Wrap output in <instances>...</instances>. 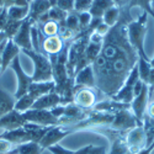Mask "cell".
Listing matches in <instances>:
<instances>
[{"instance_id": "obj_1", "label": "cell", "mask_w": 154, "mask_h": 154, "mask_svg": "<svg viewBox=\"0 0 154 154\" xmlns=\"http://www.w3.org/2000/svg\"><path fill=\"white\" fill-rule=\"evenodd\" d=\"M120 10L119 22L110 27L105 35L101 52L91 64L95 75V88L110 99L121 89L139 58L127 36V25L133 20L131 8L125 6Z\"/></svg>"}, {"instance_id": "obj_2", "label": "cell", "mask_w": 154, "mask_h": 154, "mask_svg": "<svg viewBox=\"0 0 154 154\" xmlns=\"http://www.w3.org/2000/svg\"><path fill=\"white\" fill-rule=\"evenodd\" d=\"M148 14L143 12L137 20H132L130 23L127 25V36H128V41H130L131 46L136 49V52L139 58H143L146 60H149V57L147 56L146 51H144V38L146 33L148 30Z\"/></svg>"}, {"instance_id": "obj_3", "label": "cell", "mask_w": 154, "mask_h": 154, "mask_svg": "<svg viewBox=\"0 0 154 154\" xmlns=\"http://www.w3.org/2000/svg\"><path fill=\"white\" fill-rule=\"evenodd\" d=\"M23 54H26L33 63V74L32 80L33 82H51L53 80V68L52 63L48 56L36 52L33 49L21 51Z\"/></svg>"}, {"instance_id": "obj_4", "label": "cell", "mask_w": 154, "mask_h": 154, "mask_svg": "<svg viewBox=\"0 0 154 154\" xmlns=\"http://www.w3.org/2000/svg\"><path fill=\"white\" fill-rule=\"evenodd\" d=\"M125 142L130 149L131 153L137 154L140 149H143L147 147V136L143 123L142 125H137L136 127L131 128L130 131L125 132Z\"/></svg>"}, {"instance_id": "obj_5", "label": "cell", "mask_w": 154, "mask_h": 154, "mask_svg": "<svg viewBox=\"0 0 154 154\" xmlns=\"http://www.w3.org/2000/svg\"><path fill=\"white\" fill-rule=\"evenodd\" d=\"M10 68L14 70V73L16 75V79H17V88H16V91L14 94V97L17 100L19 97L23 96L25 94H27L29 88L33 83V80H32V76L27 75L26 73H25V70L22 69V66L20 63V56H17L14 60L11 62Z\"/></svg>"}, {"instance_id": "obj_6", "label": "cell", "mask_w": 154, "mask_h": 154, "mask_svg": "<svg viewBox=\"0 0 154 154\" xmlns=\"http://www.w3.org/2000/svg\"><path fill=\"white\" fill-rule=\"evenodd\" d=\"M22 116L27 123H35V125L42 126V127L58 125V119H56L49 110L31 109L26 112H22Z\"/></svg>"}, {"instance_id": "obj_7", "label": "cell", "mask_w": 154, "mask_h": 154, "mask_svg": "<svg viewBox=\"0 0 154 154\" xmlns=\"http://www.w3.org/2000/svg\"><path fill=\"white\" fill-rule=\"evenodd\" d=\"M137 125H142L137 121L134 117V115L132 113L131 110H121L116 113H113V120L111 125L109 126L111 130L113 131H119V132H127L131 128L136 127Z\"/></svg>"}, {"instance_id": "obj_8", "label": "cell", "mask_w": 154, "mask_h": 154, "mask_svg": "<svg viewBox=\"0 0 154 154\" xmlns=\"http://www.w3.org/2000/svg\"><path fill=\"white\" fill-rule=\"evenodd\" d=\"M138 80H139V74H138V67L136 66L132 69V72L130 73V75L127 76V79L125 80L121 89L116 93V95L111 99L115 101L125 102V104H131L134 97L133 96V86Z\"/></svg>"}, {"instance_id": "obj_9", "label": "cell", "mask_w": 154, "mask_h": 154, "mask_svg": "<svg viewBox=\"0 0 154 154\" xmlns=\"http://www.w3.org/2000/svg\"><path fill=\"white\" fill-rule=\"evenodd\" d=\"M97 102V95L93 90V88H78L74 90L73 104L80 107L82 110H90Z\"/></svg>"}, {"instance_id": "obj_10", "label": "cell", "mask_w": 154, "mask_h": 154, "mask_svg": "<svg viewBox=\"0 0 154 154\" xmlns=\"http://www.w3.org/2000/svg\"><path fill=\"white\" fill-rule=\"evenodd\" d=\"M72 132H73L72 128L66 127V126H60V125L52 126V127H49V130L46 132V134L41 139L40 146L43 148V150L48 149L49 147H52V146L59 144L60 140L63 138H66Z\"/></svg>"}, {"instance_id": "obj_11", "label": "cell", "mask_w": 154, "mask_h": 154, "mask_svg": "<svg viewBox=\"0 0 154 154\" xmlns=\"http://www.w3.org/2000/svg\"><path fill=\"white\" fill-rule=\"evenodd\" d=\"M32 25H33V22L30 19H25L21 23L17 33L14 36V38H12L14 43L21 51L33 49L32 48V41H31V27H32Z\"/></svg>"}, {"instance_id": "obj_12", "label": "cell", "mask_w": 154, "mask_h": 154, "mask_svg": "<svg viewBox=\"0 0 154 154\" xmlns=\"http://www.w3.org/2000/svg\"><path fill=\"white\" fill-rule=\"evenodd\" d=\"M148 101H149V89H148V85L144 84L140 94L133 97L131 102V111L139 123L143 122V117L146 115L147 106H148Z\"/></svg>"}, {"instance_id": "obj_13", "label": "cell", "mask_w": 154, "mask_h": 154, "mask_svg": "<svg viewBox=\"0 0 154 154\" xmlns=\"http://www.w3.org/2000/svg\"><path fill=\"white\" fill-rule=\"evenodd\" d=\"M48 150L52 154H107L106 148L104 146H95V144H88L76 150H70L62 147L60 144H56L49 147Z\"/></svg>"}, {"instance_id": "obj_14", "label": "cell", "mask_w": 154, "mask_h": 154, "mask_svg": "<svg viewBox=\"0 0 154 154\" xmlns=\"http://www.w3.org/2000/svg\"><path fill=\"white\" fill-rule=\"evenodd\" d=\"M27 122L25 121L22 113L16 111L15 109L11 112L6 113L5 116H3L0 119V133L2 132H6V131H12L20 128L22 126H25Z\"/></svg>"}, {"instance_id": "obj_15", "label": "cell", "mask_w": 154, "mask_h": 154, "mask_svg": "<svg viewBox=\"0 0 154 154\" xmlns=\"http://www.w3.org/2000/svg\"><path fill=\"white\" fill-rule=\"evenodd\" d=\"M64 48V41L62 38L56 35V36H48L45 37L41 43V53L52 57V56H58L62 49Z\"/></svg>"}, {"instance_id": "obj_16", "label": "cell", "mask_w": 154, "mask_h": 154, "mask_svg": "<svg viewBox=\"0 0 154 154\" xmlns=\"http://www.w3.org/2000/svg\"><path fill=\"white\" fill-rule=\"evenodd\" d=\"M78 88H95V75L91 66H88L74 76V90Z\"/></svg>"}, {"instance_id": "obj_17", "label": "cell", "mask_w": 154, "mask_h": 154, "mask_svg": "<svg viewBox=\"0 0 154 154\" xmlns=\"http://www.w3.org/2000/svg\"><path fill=\"white\" fill-rule=\"evenodd\" d=\"M57 105H62V99L60 96L53 90L41 97H38L35 104L32 106V109H38V110H51L56 107Z\"/></svg>"}, {"instance_id": "obj_18", "label": "cell", "mask_w": 154, "mask_h": 154, "mask_svg": "<svg viewBox=\"0 0 154 154\" xmlns=\"http://www.w3.org/2000/svg\"><path fill=\"white\" fill-rule=\"evenodd\" d=\"M49 9H51L49 0H31L27 19H30L33 23H36L42 15L47 14Z\"/></svg>"}, {"instance_id": "obj_19", "label": "cell", "mask_w": 154, "mask_h": 154, "mask_svg": "<svg viewBox=\"0 0 154 154\" xmlns=\"http://www.w3.org/2000/svg\"><path fill=\"white\" fill-rule=\"evenodd\" d=\"M20 52H21V49L14 43V41L8 40L6 46L2 53V72L3 73L10 67L11 62L20 54Z\"/></svg>"}, {"instance_id": "obj_20", "label": "cell", "mask_w": 154, "mask_h": 154, "mask_svg": "<svg viewBox=\"0 0 154 154\" xmlns=\"http://www.w3.org/2000/svg\"><path fill=\"white\" fill-rule=\"evenodd\" d=\"M54 86H56V84H54L53 80H51V82H33L30 85L27 93L37 100L38 97H41V96H43V95H46L51 91H53Z\"/></svg>"}, {"instance_id": "obj_21", "label": "cell", "mask_w": 154, "mask_h": 154, "mask_svg": "<svg viewBox=\"0 0 154 154\" xmlns=\"http://www.w3.org/2000/svg\"><path fill=\"white\" fill-rule=\"evenodd\" d=\"M16 99L4 89H0V119L15 109Z\"/></svg>"}, {"instance_id": "obj_22", "label": "cell", "mask_w": 154, "mask_h": 154, "mask_svg": "<svg viewBox=\"0 0 154 154\" xmlns=\"http://www.w3.org/2000/svg\"><path fill=\"white\" fill-rule=\"evenodd\" d=\"M112 6H115V3L112 0H93V4L89 12H90L93 17L102 19L105 12Z\"/></svg>"}, {"instance_id": "obj_23", "label": "cell", "mask_w": 154, "mask_h": 154, "mask_svg": "<svg viewBox=\"0 0 154 154\" xmlns=\"http://www.w3.org/2000/svg\"><path fill=\"white\" fill-rule=\"evenodd\" d=\"M8 11V17L9 20H15V21H23L25 19H27L29 11H30V5H16L11 6L6 9Z\"/></svg>"}, {"instance_id": "obj_24", "label": "cell", "mask_w": 154, "mask_h": 154, "mask_svg": "<svg viewBox=\"0 0 154 154\" xmlns=\"http://www.w3.org/2000/svg\"><path fill=\"white\" fill-rule=\"evenodd\" d=\"M35 101H36V99L32 95H30L29 93L25 94L23 96L19 97L16 100V102H15V110L19 111V112H21V113L22 112H26V111H29V110L32 109Z\"/></svg>"}, {"instance_id": "obj_25", "label": "cell", "mask_w": 154, "mask_h": 154, "mask_svg": "<svg viewBox=\"0 0 154 154\" xmlns=\"http://www.w3.org/2000/svg\"><path fill=\"white\" fill-rule=\"evenodd\" d=\"M137 67H138V74H139V79L143 82V84L148 85L149 82V75H150V70H152V64L149 60H146L143 58H138V63H137Z\"/></svg>"}, {"instance_id": "obj_26", "label": "cell", "mask_w": 154, "mask_h": 154, "mask_svg": "<svg viewBox=\"0 0 154 154\" xmlns=\"http://www.w3.org/2000/svg\"><path fill=\"white\" fill-rule=\"evenodd\" d=\"M120 15H121L120 8H117L116 5H115V6L110 8L104 14V16H102V22H104L105 25H107L109 27H112L119 22Z\"/></svg>"}, {"instance_id": "obj_27", "label": "cell", "mask_w": 154, "mask_h": 154, "mask_svg": "<svg viewBox=\"0 0 154 154\" xmlns=\"http://www.w3.org/2000/svg\"><path fill=\"white\" fill-rule=\"evenodd\" d=\"M17 150V154H42L43 148L40 146V143L36 142H26L15 147Z\"/></svg>"}, {"instance_id": "obj_28", "label": "cell", "mask_w": 154, "mask_h": 154, "mask_svg": "<svg viewBox=\"0 0 154 154\" xmlns=\"http://www.w3.org/2000/svg\"><path fill=\"white\" fill-rule=\"evenodd\" d=\"M40 32L43 35V37H48V36H56L58 35V30H59V23L48 20L47 22L42 23V25H37Z\"/></svg>"}, {"instance_id": "obj_29", "label": "cell", "mask_w": 154, "mask_h": 154, "mask_svg": "<svg viewBox=\"0 0 154 154\" xmlns=\"http://www.w3.org/2000/svg\"><path fill=\"white\" fill-rule=\"evenodd\" d=\"M64 25L72 31H74L76 35H79L82 32L80 30V25H79V20H78V14H76V11H70L68 12L67 15V19H66V22Z\"/></svg>"}, {"instance_id": "obj_30", "label": "cell", "mask_w": 154, "mask_h": 154, "mask_svg": "<svg viewBox=\"0 0 154 154\" xmlns=\"http://www.w3.org/2000/svg\"><path fill=\"white\" fill-rule=\"evenodd\" d=\"M143 127L146 131V136H147V146L150 144L152 142H154V119L148 117L147 115H144L143 117Z\"/></svg>"}, {"instance_id": "obj_31", "label": "cell", "mask_w": 154, "mask_h": 154, "mask_svg": "<svg viewBox=\"0 0 154 154\" xmlns=\"http://www.w3.org/2000/svg\"><path fill=\"white\" fill-rule=\"evenodd\" d=\"M47 14H48L49 20H52V21H54V22H57V23L60 25V23H63L64 21H66L68 12L63 11V10H60L59 8L56 6V8H51Z\"/></svg>"}, {"instance_id": "obj_32", "label": "cell", "mask_w": 154, "mask_h": 154, "mask_svg": "<svg viewBox=\"0 0 154 154\" xmlns=\"http://www.w3.org/2000/svg\"><path fill=\"white\" fill-rule=\"evenodd\" d=\"M21 23H22V21H15V20H9L8 21L6 26L4 29V33L6 35L8 40H12V38H14V36L17 33V31L21 26Z\"/></svg>"}, {"instance_id": "obj_33", "label": "cell", "mask_w": 154, "mask_h": 154, "mask_svg": "<svg viewBox=\"0 0 154 154\" xmlns=\"http://www.w3.org/2000/svg\"><path fill=\"white\" fill-rule=\"evenodd\" d=\"M130 5H131V8L139 6L140 9L143 10V12H147L149 16H153L154 15V11H153L152 4H150V0H132Z\"/></svg>"}, {"instance_id": "obj_34", "label": "cell", "mask_w": 154, "mask_h": 154, "mask_svg": "<svg viewBox=\"0 0 154 154\" xmlns=\"http://www.w3.org/2000/svg\"><path fill=\"white\" fill-rule=\"evenodd\" d=\"M78 14V20H79V25H80V30L82 31H85L89 25H90L91 20H93V16L90 15L89 11H85V12H76Z\"/></svg>"}, {"instance_id": "obj_35", "label": "cell", "mask_w": 154, "mask_h": 154, "mask_svg": "<svg viewBox=\"0 0 154 154\" xmlns=\"http://www.w3.org/2000/svg\"><path fill=\"white\" fill-rule=\"evenodd\" d=\"M93 0H74V11L76 12H85L91 8Z\"/></svg>"}, {"instance_id": "obj_36", "label": "cell", "mask_w": 154, "mask_h": 154, "mask_svg": "<svg viewBox=\"0 0 154 154\" xmlns=\"http://www.w3.org/2000/svg\"><path fill=\"white\" fill-rule=\"evenodd\" d=\"M16 5H30V2L29 0H0V8L3 9H9Z\"/></svg>"}, {"instance_id": "obj_37", "label": "cell", "mask_w": 154, "mask_h": 154, "mask_svg": "<svg viewBox=\"0 0 154 154\" xmlns=\"http://www.w3.org/2000/svg\"><path fill=\"white\" fill-rule=\"evenodd\" d=\"M57 8L66 12L74 11V0H57Z\"/></svg>"}, {"instance_id": "obj_38", "label": "cell", "mask_w": 154, "mask_h": 154, "mask_svg": "<svg viewBox=\"0 0 154 154\" xmlns=\"http://www.w3.org/2000/svg\"><path fill=\"white\" fill-rule=\"evenodd\" d=\"M51 112H52V115L56 117V119H60L63 115H64V111H66V105H57L56 107H53V109H51L49 110Z\"/></svg>"}, {"instance_id": "obj_39", "label": "cell", "mask_w": 154, "mask_h": 154, "mask_svg": "<svg viewBox=\"0 0 154 154\" xmlns=\"http://www.w3.org/2000/svg\"><path fill=\"white\" fill-rule=\"evenodd\" d=\"M8 21H9L8 11H6V9H4L2 12H0V32L4 31V29H5V26H6Z\"/></svg>"}, {"instance_id": "obj_40", "label": "cell", "mask_w": 154, "mask_h": 154, "mask_svg": "<svg viewBox=\"0 0 154 154\" xmlns=\"http://www.w3.org/2000/svg\"><path fill=\"white\" fill-rule=\"evenodd\" d=\"M143 86H144V84H143V82L140 80V79L134 84V86H133V96H134V97H136L137 95L140 94V91H142Z\"/></svg>"}, {"instance_id": "obj_41", "label": "cell", "mask_w": 154, "mask_h": 154, "mask_svg": "<svg viewBox=\"0 0 154 154\" xmlns=\"http://www.w3.org/2000/svg\"><path fill=\"white\" fill-rule=\"evenodd\" d=\"M112 2L115 3V5H116L117 8H125V6H131V2L132 0H112Z\"/></svg>"}, {"instance_id": "obj_42", "label": "cell", "mask_w": 154, "mask_h": 154, "mask_svg": "<svg viewBox=\"0 0 154 154\" xmlns=\"http://www.w3.org/2000/svg\"><path fill=\"white\" fill-rule=\"evenodd\" d=\"M153 150H154V142H152L150 144H148V146L144 147L143 149H140L137 154H152Z\"/></svg>"}, {"instance_id": "obj_43", "label": "cell", "mask_w": 154, "mask_h": 154, "mask_svg": "<svg viewBox=\"0 0 154 154\" xmlns=\"http://www.w3.org/2000/svg\"><path fill=\"white\" fill-rule=\"evenodd\" d=\"M148 86H153L154 88V67L150 70V75H149V82H148Z\"/></svg>"}, {"instance_id": "obj_44", "label": "cell", "mask_w": 154, "mask_h": 154, "mask_svg": "<svg viewBox=\"0 0 154 154\" xmlns=\"http://www.w3.org/2000/svg\"><path fill=\"white\" fill-rule=\"evenodd\" d=\"M152 17H153V20H154V15H153ZM150 64H152V67H154V58H153V59H150Z\"/></svg>"}, {"instance_id": "obj_45", "label": "cell", "mask_w": 154, "mask_h": 154, "mask_svg": "<svg viewBox=\"0 0 154 154\" xmlns=\"http://www.w3.org/2000/svg\"><path fill=\"white\" fill-rule=\"evenodd\" d=\"M150 4H152V9L154 11V0H150Z\"/></svg>"}, {"instance_id": "obj_46", "label": "cell", "mask_w": 154, "mask_h": 154, "mask_svg": "<svg viewBox=\"0 0 154 154\" xmlns=\"http://www.w3.org/2000/svg\"><path fill=\"white\" fill-rule=\"evenodd\" d=\"M3 74V72H2V66H0V75H2Z\"/></svg>"}, {"instance_id": "obj_47", "label": "cell", "mask_w": 154, "mask_h": 154, "mask_svg": "<svg viewBox=\"0 0 154 154\" xmlns=\"http://www.w3.org/2000/svg\"><path fill=\"white\" fill-rule=\"evenodd\" d=\"M0 66H2V54H0Z\"/></svg>"}, {"instance_id": "obj_48", "label": "cell", "mask_w": 154, "mask_h": 154, "mask_svg": "<svg viewBox=\"0 0 154 154\" xmlns=\"http://www.w3.org/2000/svg\"><path fill=\"white\" fill-rule=\"evenodd\" d=\"M126 154H133V153H131V152H128V153H126Z\"/></svg>"}, {"instance_id": "obj_49", "label": "cell", "mask_w": 154, "mask_h": 154, "mask_svg": "<svg viewBox=\"0 0 154 154\" xmlns=\"http://www.w3.org/2000/svg\"><path fill=\"white\" fill-rule=\"evenodd\" d=\"M29 2H30V0H29Z\"/></svg>"}]
</instances>
